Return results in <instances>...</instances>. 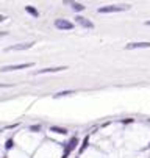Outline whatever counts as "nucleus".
<instances>
[{
    "instance_id": "1",
    "label": "nucleus",
    "mask_w": 150,
    "mask_h": 158,
    "mask_svg": "<svg viewBox=\"0 0 150 158\" xmlns=\"http://www.w3.org/2000/svg\"><path fill=\"white\" fill-rule=\"evenodd\" d=\"M130 10V5H108V6H102L99 8L100 14H108V13H120V11H127Z\"/></svg>"
},
{
    "instance_id": "2",
    "label": "nucleus",
    "mask_w": 150,
    "mask_h": 158,
    "mask_svg": "<svg viewBox=\"0 0 150 158\" xmlns=\"http://www.w3.org/2000/svg\"><path fill=\"white\" fill-rule=\"evenodd\" d=\"M33 63H22V64H11V66H3L0 67V72H11V71H20L27 69V67H33Z\"/></svg>"
},
{
    "instance_id": "3",
    "label": "nucleus",
    "mask_w": 150,
    "mask_h": 158,
    "mask_svg": "<svg viewBox=\"0 0 150 158\" xmlns=\"http://www.w3.org/2000/svg\"><path fill=\"white\" fill-rule=\"evenodd\" d=\"M35 46V42H22V44H16V46H10L5 49V52H20V50H28Z\"/></svg>"
},
{
    "instance_id": "4",
    "label": "nucleus",
    "mask_w": 150,
    "mask_h": 158,
    "mask_svg": "<svg viewBox=\"0 0 150 158\" xmlns=\"http://www.w3.org/2000/svg\"><path fill=\"white\" fill-rule=\"evenodd\" d=\"M69 69L67 66H56V67H45V69H39L35 72V75H41V74H52V72H61Z\"/></svg>"
},
{
    "instance_id": "5",
    "label": "nucleus",
    "mask_w": 150,
    "mask_h": 158,
    "mask_svg": "<svg viewBox=\"0 0 150 158\" xmlns=\"http://www.w3.org/2000/svg\"><path fill=\"white\" fill-rule=\"evenodd\" d=\"M55 27L58 30H72L74 28V24L69 20H66V19H56L55 20Z\"/></svg>"
},
{
    "instance_id": "6",
    "label": "nucleus",
    "mask_w": 150,
    "mask_h": 158,
    "mask_svg": "<svg viewBox=\"0 0 150 158\" xmlns=\"http://www.w3.org/2000/svg\"><path fill=\"white\" fill-rule=\"evenodd\" d=\"M75 24H78L80 27H83V28H94V24L91 22L89 19H86L83 16H77L75 17Z\"/></svg>"
},
{
    "instance_id": "7",
    "label": "nucleus",
    "mask_w": 150,
    "mask_h": 158,
    "mask_svg": "<svg viewBox=\"0 0 150 158\" xmlns=\"http://www.w3.org/2000/svg\"><path fill=\"white\" fill-rule=\"evenodd\" d=\"M150 47V41L147 42H130L125 46V50H135V49H149Z\"/></svg>"
},
{
    "instance_id": "8",
    "label": "nucleus",
    "mask_w": 150,
    "mask_h": 158,
    "mask_svg": "<svg viewBox=\"0 0 150 158\" xmlns=\"http://www.w3.org/2000/svg\"><path fill=\"white\" fill-rule=\"evenodd\" d=\"M77 144H78V138H77V136H74V138H72L69 142H67V147H66V153H64V157H63V158H66V157H67V153H70L72 150H74V149L77 147Z\"/></svg>"
},
{
    "instance_id": "9",
    "label": "nucleus",
    "mask_w": 150,
    "mask_h": 158,
    "mask_svg": "<svg viewBox=\"0 0 150 158\" xmlns=\"http://www.w3.org/2000/svg\"><path fill=\"white\" fill-rule=\"evenodd\" d=\"M70 5H72V10H75V11H83V10H85V5H83V3L70 2Z\"/></svg>"
},
{
    "instance_id": "10",
    "label": "nucleus",
    "mask_w": 150,
    "mask_h": 158,
    "mask_svg": "<svg viewBox=\"0 0 150 158\" xmlns=\"http://www.w3.org/2000/svg\"><path fill=\"white\" fill-rule=\"evenodd\" d=\"M50 132H55V133H60V135H67V130L63 128V127H50Z\"/></svg>"
},
{
    "instance_id": "11",
    "label": "nucleus",
    "mask_w": 150,
    "mask_h": 158,
    "mask_svg": "<svg viewBox=\"0 0 150 158\" xmlns=\"http://www.w3.org/2000/svg\"><path fill=\"white\" fill-rule=\"evenodd\" d=\"M25 11H27V13H30V14H31V16H35V17H38V16H39L38 10H35L33 6H25Z\"/></svg>"
},
{
    "instance_id": "12",
    "label": "nucleus",
    "mask_w": 150,
    "mask_h": 158,
    "mask_svg": "<svg viewBox=\"0 0 150 158\" xmlns=\"http://www.w3.org/2000/svg\"><path fill=\"white\" fill-rule=\"evenodd\" d=\"M75 91H61V92H58V94H55V99H58V97H63V96H69V94H74Z\"/></svg>"
},
{
    "instance_id": "13",
    "label": "nucleus",
    "mask_w": 150,
    "mask_h": 158,
    "mask_svg": "<svg viewBox=\"0 0 150 158\" xmlns=\"http://www.w3.org/2000/svg\"><path fill=\"white\" fill-rule=\"evenodd\" d=\"M30 130H31V132H39V130H41V125H31Z\"/></svg>"
},
{
    "instance_id": "14",
    "label": "nucleus",
    "mask_w": 150,
    "mask_h": 158,
    "mask_svg": "<svg viewBox=\"0 0 150 158\" xmlns=\"http://www.w3.org/2000/svg\"><path fill=\"white\" fill-rule=\"evenodd\" d=\"M13 144H14V142H13V139H8L6 144H5V147H6V149H11V147H13Z\"/></svg>"
},
{
    "instance_id": "15",
    "label": "nucleus",
    "mask_w": 150,
    "mask_h": 158,
    "mask_svg": "<svg viewBox=\"0 0 150 158\" xmlns=\"http://www.w3.org/2000/svg\"><path fill=\"white\" fill-rule=\"evenodd\" d=\"M86 146H88V138H85V142H83V146L80 147V152H83L85 149H86Z\"/></svg>"
},
{
    "instance_id": "16",
    "label": "nucleus",
    "mask_w": 150,
    "mask_h": 158,
    "mask_svg": "<svg viewBox=\"0 0 150 158\" xmlns=\"http://www.w3.org/2000/svg\"><path fill=\"white\" fill-rule=\"evenodd\" d=\"M8 31H0V38H3V36H6Z\"/></svg>"
},
{
    "instance_id": "17",
    "label": "nucleus",
    "mask_w": 150,
    "mask_h": 158,
    "mask_svg": "<svg viewBox=\"0 0 150 158\" xmlns=\"http://www.w3.org/2000/svg\"><path fill=\"white\" fill-rule=\"evenodd\" d=\"M6 19V16H3V14H0V22H3V20H5Z\"/></svg>"
},
{
    "instance_id": "18",
    "label": "nucleus",
    "mask_w": 150,
    "mask_h": 158,
    "mask_svg": "<svg viewBox=\"0 0 150 158\" xmlns=\"http://www.w3.org/2000/svg\"><path fill=\"white\" fill-rule=\"evenodd\" d=\"M11 85H0V88H10Z\"/></svg>"
},
{
    "instance_id": "19",
    "label": "nucleus",
    "mask_w": 150,
    "mask_h": 158,
    "mask_svg": "<svg viewBox=\"0 0 150 158\" xmlns=\"http://www.w3.org/2000/svg\"><path fill=\"white\" fill-rule=\"evenodd\" d=\"M145 25H149V27H150V20H147V22H145Z\"/></svg>"
}]
</instances>
